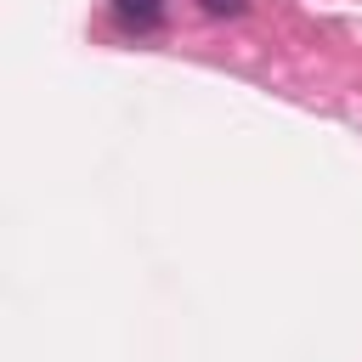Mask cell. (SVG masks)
Listing matches in <instances>:
<instances>
[{
    "label": "cell",
    "instance_id": "1",
    "mask_svg": "<svg viewBox=\"0 0 362 362\" xmlns=\"http://www.w3.org/2000/svg\"><path fill=\"white\" fill-rule=\"evenodd\" d=\"M107 6H113V17L130 23V28H147V23H158V11H164V0H107Z\"/></svg>",
    "mask_w": 362,
    "mask_h": 362
},
{
    "label": "cell",
    "instance_id": "2",
    "mask_svg": "<svg viewBox=\"0 0 362 362\" xmlns=\"http://www.w3.org/2000/svg\"><path fill=\"white\" fill-rule=\"evenodd\" d=\"M198 6H204L209 17H243V11H249V0H198Z\"/></svg>",
    "mask_w": 362,
    "mask_h": 362
}]
</instances>
